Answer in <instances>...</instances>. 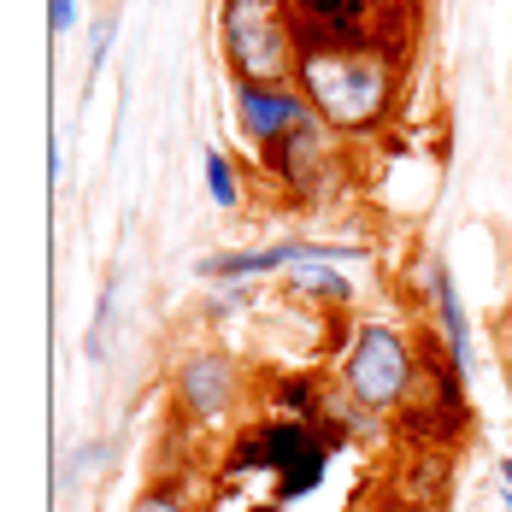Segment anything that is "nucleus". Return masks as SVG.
I'll return each mask as SVG.
<instances>
[{
	"label": "nucleus",
	"mask_w": 512,
	"mask_h": 512,
	"mask_svg": "<svg viewBox=\"0 0 512 512\" xmlns=\"http://www.w3.org/2000/svg\"><path fill=\"white\" fill-rule=\"evenodd\" d=\"M177 395H183V407L195 412V418H224L230 401H236V371L224 359L201 354L177 371Z\"/></svg>",
	"instance_id": "7"
},
{
	"label": "nucleus",
	"mask_w": 512,
	"mask_h": 512,
	"mask_svg": "<svg viewBox=\"0 0 512 512\" xmlns=\"http://www.w3.org/2000/svg\"><path fill=\"white\" fill-rule=\"evenodd\" d=\"M112 295H118V283H106L101 312H95V330H89V354H95V359L106 354V324H112Z\"/></svg>",
	"instance_id": "11"
},
{
	"label": "nucleus",
	"mask_w": 512,
	"mask_h": 512,
	"mask_svg": "<svg viewBox=\"0 0 512 512\" xmlns=\"http://www.w3.org/2000/svg\"><path fill=\"white\" fill-rule=\"evenodd\" d=\"M236 460H259L265 471H277L283 495H295V489H312L324 477V442L307 436L301 424H271V430H259V436L242 442Z\"/></svg>",
	"instance_id": "5"
},
{
	"label": "nucleus",
	"mask_w": 512,
	"mask_h": 512,
	"mask_svg": "<svg viewBox=\"0 0 512 512\" xmlns=\"http://www.w3.org/2000/svg\"><path fill=\"white\" fill-rule=\"evenodd\" d=\"M242 130L265 142V148H277L289 130H301L307 124V95H289V89H254V83H242Z\"/></svg>",
	"instance_id": "6"
},
{
	"label": "nucleus",
	"mask_w": 512,
	"mask_h": 512,
	"mask_svg": "<svg viewBox=\"0 0 512 512\" xmlns=\"http://www.w3.org/2000/svg\"><path fill=\"white\" fill-rule=\"evenodd\" d=\"M71 12H77V0H48V24H53V36H65V30H71Z\"/></svg>",
	"instance_id": "13"
},
{
	"label": "nucleus",
	"mask_w": 512,
	"mask_h": 512,
	"mask_svg": "<svg viewBox=\"0 0 512 512\" xmlns=\"http://www.w3.org/2000/svg\"><path fill=\"white\" fill-rule=\"evenodd\" d=\"M130 512H183V501H177V489H148Z\"/></svg>",
	"instance_id": "12"
},
{
	"label": "nucleus",
	"mask_w": 512,
	"mask_h": 512,
	"mask_svg": "<svg viewBox=\"0 0 512 512\" xmlns=\"http://www.w3.org/2000/svg\"><path fill=\"white\" fill-rule=\"evenodd\" d=\"M507 512H512V495H507Z\"/></svg>",
	"instance_id": "16"
},
{
	"label": "nucleus",
	"mask_w": 512,
	"mask_h": 512,
	"mask_svg": "<svg viewBox=\"0 0 512 512\" xmlns=\"http://www.w3.org/2000/svg\"><path fill=\"white\" fill-rule=\"evenodd\" d=\"M501 477H507V489H512V460H507V465H501Z\"/></svg>",
	"instance_id": "15"
},
{
	"label": "nucleus",
	"mask_w": 512,
	"mask_h": 512,
	"mask_svg": "<svg viewBox=\"0 0 512 512\" xmlns=\"http://www.w3.org/2000/svg\"><path fill=\"white\" fill-rule=\"evenodd\" d=\"M301 53H348L371 48V6L365 0H283Z\"/></svg>",
	"instance_id": "4"
},
{
	"label": "nucleus",
	"mask_w": 512,
	"mask_h": 512,
	"mask_svg": "<svg viewBox=\"0 0 512 512\" xmlns=\"http://www.w3.org/2000/svg\"><path fill=\"white\" fill-rule=\"evenodd\" d=\"M430 295H436V312H442V330H448V354L465 371L471 359V336H465V307H460V289H454V271L448 265H430Z\"/></svg>",
	"instance_id": "8"
},
{
	"label": "nucleus",
	"mask_w": 512,
	"mask_h": 512,
	"mask_svg": "<svg viewBox=\"0 0 512 512\" xmlns=\"http://www.w3.org/2000/svg\"><path fill=\"white\" fill-rule=\"evenodd\" d=\"M277 165L289 171V183H307L312 177V165H318V130H312V118L277 142Z\"/></svg>",
	"instance_id": "9"
},
{
	"label": "nucleus",
	"mask_w": 512,
	"mask_h": 512,
	"mask_svg": "<svg viewBox=\"0 0 512 512\" xmlns=\"http://www.w3.org/2000/svg\"><path fill=\"white\" fill-rule=\"evenodd\" d=\"M301 89L336 130H365L389 106V59L371 48L348 53H301Z\"/></svg>",
	"instance_id": "2"
},
{
	"label": "nucleus",
	"mask_w": 512,
	"mask_h": 512,
	"mask_svg": "<svg viewBox=\"0 0 512 512\" xmlns=\"http://www.w3.org/2000/svg\"><path fill=\"white\" fill-rule=\"evenodd\" d=\"M218 30H224V53H230L242 83L283 89L289 77H301V42H295L283 0H224Z\"/></svg>",
	"instance_id": "1"
},
{
	"label": "nucleus",
	"mask_w": 512,
	"mask_h": 512,
	"mask_svg": "<svg viewBox=\"0 0 512 512\" xmlns=\"http://www.w3.org/2000/svg\"><path fill=\"white\" fill-rule=\"evenodd\" d=\"M412 371H418V359H412L407 342L395 330L371 324V330H359L354 354L342 365V383H348V395L359 407H395V401H407Z\"/></svg>",
	"instance_id": "3"
},
{
	"label": "nucleus",
	"mask_w": 512,
	"mask_h": 512,
	"mask_svg": "<svg viewBox=\"0 0 512 512\" xmlns=\"http://www.w3.org/2000/svg\"><path fill=\"white\" fill-rule=\"evenodd\" d=\"M106 42H112V18H101V24H95V59H89L95 71H101V59H106Z\"/></svg>",
	"instance_id": "14"
},
{
	"label": "nucleus",
	"mask_w": 512,
	"mask_h": 512,
	"mask_svg": "<svg viewBox=\"0 0 512 512\" xmlns=\"http://www.w3.org/2000/svg\"><path fill=\"white\" fill-rule=\"evenodd\" d=\"M206 189H212V201L218 206H236V177H230L224 154H206Z\"/></svg>",
	"instance_id": "10"
}]
</instances>
